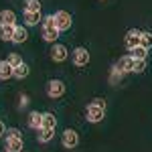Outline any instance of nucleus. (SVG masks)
<instances>
[{
  "mask_svg": "<svg viewBox=\"0 0 152 152\" xmlns=\"http://www.w3.org/2000/svg\"><path fill=\"white\" fill-rule=\"evenodd\" d=\"M14 26L16 24H0V39L12 43V39H14Z\"/></svg>",
  "mask_w": 152,
  "mask_h": 152,
  "instance_id": "ddd939ff",
  "label": "nucleus"
},
{
  "mask_svg": "<svg viewBox=\"0 0 152 152\" xmlns=\"http://www.w3.org/2000/svg\"><path fill=\"white\" fill-rule=\"evenodd\" d=\"M140 47H144V49H150L152 47V33H142V37H140Z\"/></svg>",
  "mask_w": 152,
  "mask_h": 152,
  "instance_id": "5701e85b",
  "label": "nucleus"
},
{
  "mask_svg": "<svg viewBox=\"0 0 152 152\" xmlns=\"http://www.w3.org/2000/svg\"><path fill=\"white\" fill-rule=\"evenodd\" d=\"M144 69H146V61L134 59V67H132V73H142Z\"/></svg>",
  "mask_w": 152,
  "mask_h": 152,
  "instance_id": "393cba45",
  "label": "nucleus"
},
{
  "mask_svg": "<svg viewBox=\"0 0 152 152\" xmlns=\"http://www.w3.org/2000/svg\"><path fill=\"white\" fill-rule=\"evenodd\" d=\"M43 39L47 41V43H57L59 39V28L57 26H43Z\"/></svg>",
  "mask_w": 152,
  "mask_h": 152,
  "instance_id": "9d476101",
  "label": "nucleus"
},
{
  "mask_svg": "<svg viewBox=\"0 0 152 152\" xmlns=\"http://www.w3.org/2000/svg\"><path fill=\"white\" fill-rule=\"evenodd\" d=\"M43 128H51V130L57 128V118H55V114H51V112H45L43 114Z\"/></svg>",
  "mask_w": 152,
  "mask_h": 152,
  "instance_id": "a211bd4d",
  "label": "nucleus"
},
{
  "mask_svg": "<svg viewBox=\"0 0 152 152\" xmlns=\"http://www.w3.org/2000/svg\"><path fill=\"white\" fill-rule=\"evenodd\" d=\"M4 152H23V140H16V138H6Z\"/></svg>",
  "mask_w": 152,
  "mask_h": 152,
  "instance_id": "4468645a",
  "label": "nucleus"
},
{
  "mask_svg": "<svg viewBox=\"0 0 152 152\" xmlns=\"http://www.w3.org/2000/svg\"><path fill=\"white\" fill-rule=\"evenodd\" d=\"M132 57L134 59H140V61H146V57H148V49H144V47H138L136 49H132Z\"/></svg>",
  "mask_w": 152,
  "mask_h": 152,
  "instance_id": "412c9836",
  "label": "nucleus"
},
{
  "mask_svg": "<svg viewBox=\"0 0 152 152\" xmlns=\"http://www.w3.org/2000/svg\"><path fill=\"white\" fill-rule=\"evenodd\" d=\"M6 61L10 63L12 67H18V65H23L24 61H23V57L18 55V53H8V57H6Z\"/></svg>",
  "mask_w": 152,
  "mask_h": 152,
  "instance_id": "4be33fe9",
  "label": "nucleus"
},
{
  "mask_svg": "<svg viewBox=\"0 0 152 152\" xmlns=\"http://www.w3.org/2000/svg\"><path fill=\"white\" fill-rule=\"evenodd\" d=\"M10 77H14V67L8 61H0V81H6Z\"/></svg>",
  "mask_w": 152,
  "mask_h": 152,
  "instance_id": "1a4fd4ad",
  "label": "nucleus"
},
{
  "mask_svg": "<svg viewBox=\"0 0 152 152\" xmlns=\"http://www.w3.org/2000/svg\"><path fill=\"white\" fill-rule=\"evenodd\" d=\"M6 138H16V140H23V132L18 128H8L6 130Z\"/></svg>",
  "mask_w": 152,
  "mask_h": 152,
  "instance_id": "b1692460",
  "label": "nucleus"
},
{
  "mask_svg": "<svg viewBox=\"0 0 152 152\" xmlns=\"http://www.w3.org/2000/svg\"><path fill=\"white\" fill-rule=\"evenodd\" d=\"M53 136H55V130L51 128H41L37 130V140L41 142V144H47V142L53 140Z\"/></svg>",
  "mask_w": 152,
  "mask_h": 152,
  "instance_id": "f8f14e48",
  "label": "nucleus"
},
{
  "mask_svg": "<svg viewBox=\"0 0 152 152\" xmlns=\"http://www.w3.org/2000/svg\"><path fill=\"white\" fill-rule=\"evenodd\" d=\"M94 105H97V107H102V110H105V99H102V97H95L94 102H91Z\"/></svg>",
  "mask_w": 152,
  "mask_h": 152,
  "instance_id": "a878e982",
  "label": "nucleus"
},
{
  "mask_svg": "<svg viewBox=\"0 0 152 152\" xmlns=\"http://www.w3.org/2000/svg\"><path fill=\"white\" fill-rule=\"evenodd\" d=\"M61 142H63L65 148H75V146L79 144V134H77L75 130L67 128L65 132H63V136H61Z\"/></svg>",
  "mask_w": 152,
  "mask_h": 152,
  "instance_id": "423d86ee",
  "label": "nucleus"
},
{
  "mask_svg": "<svg viewBox=\"0 0 152 152\" xmlns=\"http://www.w3.org/2000/svg\"><path fill=\"white\" fill-rule=\"evenodd\" d=\"M28 73H31V69H28L26 63L18 65V67H14V77H16V79H24V77H28Z\"/></svg>",
  "mask_w": 152,
  "mask_h": 152,
  "instance_id": "aec40b11",
  "label": "nucleus"
},
{
  "mask_svg": "<svg viewBox=\"0 0 152 152\" xmlns=\"http://www.w3.org/2000/svg\"><path fill=\"white\" fill-rule=\"evenodd\" d=\"M65 83L61 79H49L47 81V95L51 99H59L61 95H65Z\"/></svg>",
  "mask_w": 152,
  "mask_h": 152,
  "instance_id": "f257e3e1",
  "label": "nucleus"
},
{
  "mask_svg": "<svg viewBox=\"0 0 152 152\" xmlns=\"http://www.w3.org/2000/svg\"><path fill=\"white\" fill-rule=\"evenodd\" d=\"M23 14H24V23L28 24V26H35V24L43 23L41 12H23Z\"/></svg>",
  "mask_w": 152,
  "mask_h": 152,
  "instance_id": "dca6fc26",
  "label": "nucleus"
},
{
  "mask_svg": "<svg viewBox=\"0 0 152 152\" xmlns=\"http://www.w3.org/2000/svg\"><path fill=\"white\" fill-rule=\"evenodd\" d=\"M104 116H105V110H102V107H97V105H94V104H89L87 110H85V118H87V122H91V124L102 122Z\"/></svg>",
  "mask_w": 152,
  "mask_h": 152,
  "instance_id": "20e7f679",
  "label": "nucleus"
},
{
  "mask_svg": "<svg viewBox=\"0 0 152 152\" xmlns=\"http://www.w3.org/2000/svg\"><path fill=\"white\" fill-rule=\"evenodd\" d=\"M140 37H142V31H138V28H130L128 33H126V37H124V45H126V49H136L138 45H140Z\"/></svg>",
  "mask_w": 152,
  "mask_h": 152,
  "instance_id": "39448f33",
  "label": "nucleus"
},
{
  "mask_svg": "<svg viewBox=\"0 0 152 152\" xmlns=\"http://www.w3.org/2000/svg\"><path fill=\"white\" fill-rule=\"evenodd\" d=\"M67 55H69V51H67V47H65V45L55 43V45L51 47V59H53L55 63H63V61L67 59Z\"/></svg>",
  "mask_w": 152,
  "mask_h": 152,
  "instance_id": "0eeeda50",
  "label": "nucleus"
},
{
  "mask_svg": "<svg viewBox=\"0 0 152 152\" xmlns=\"http://www.w3.org/2000/svg\"><path fill=\"white\" fill-rule=\"evenodd\" d=\"M24 12H41V0H24Z\"/></svg>",
  "mask_w": 152,
  "mask_h": 152,
  "instance_id": "6ab92c4d",
  "label": "nucleus"
},
{
  "mask_svg": "<svg viewBox=\"0 0 152 152\" xmlns=\"http://www.w3.org/2000/svg\"><path fill=\"white\" fill-rule=\"evenodd\" d=\"M0 24H16V14L12 10H0Z\"/></svg>",
  "mask_w": 152,
  "mask_h": 152,
  "instance_id": "f3484780",
  "label": "nucleus"
},
{
  "mask_svg": "<svg viewBox=\"0 0 152 152\" xmlns=\"http://www.w3.org/2000/svg\"><path fill=\"white\" fill-rule=\"evenodd\" d=\"M28 39V31L24 28V26H14V39H12V43H16V45H20V43H24Z\"/></svg>",
  "mask_w": 152,
  "mask_h": 152,
  "instance_id": "2eb2a0df",
  "label": "nucleus"
},
{
  "mask_svg": "<svg viewBox=\"0 0 152 152\" xmlns=\"http://www.w3.org/2000/svg\"><path fill=\"white\" fill-rule=\"evenodd\" d=\"M89 59H91V55H89V51L85 47H75L73 53H71V61H73L77 67H85V65L89 63Z\"/></svg>",
  "mask_w": 152,
  "mask_h": 152,
  "instance_id": "f03ea898",
  "label": "nucleus"
},
{
  "mask_svg": "<svg viewBox=\"0 0 152 152\" xmlns=\"http://www.w3.org/2000/svg\"><path fill=\"white\" fill-rule=\"evenodd\" d=\"M55 23H57L59 33H63V31H69L71 24H73V16H71L67 10H59V12H55Z\"/></svg>",
  "mask_w": 152,
  "mask_h": 152,
  "instance_id": "7ed1b4c3",
  "label": "nucleus"
},
{
  "mask_svg": "<svg viewBox=\"0 0 152 152\" xmlns=\"http://www.w3.org/2000/svg\"><path fill=\"white\" fill-rule=\"evenodd\" d=\"M26 104H28V97H26V95H20V105L24 107Z\"/></svg>",
  "mask_w": 152,
  "mask_h": 152,
  "instance_id": "bb28decb",
  "label": "nucleus"
},
{
  "mask_svg": "<svg viewBox=\"0 0 152 152\" xmlns=\"http://www.w3.org/2000/svg\"><path fill=\"white\" fill-rule=\"evenodd\" d=\"M132 67H134V57H122L120 61H118L116 65H114V69L120 71L122 75H126V73H132Z\"/></svg>",
  "mask_w": 152,
  "mask_h": 152,
  "instance_id": "6e6552de",
  "label": "nucleus"
},
{
  "mask_svg": "<svg viewBox=\"0 0 152 152\" xmlns=\"http://www.w3.org/2000/svg\"><path fill=\"white\" fill-rule=\"evenodd\" d=\"M4 132H6V126H4V124H2V122H0V136H2V134H4Z\"/></svg>",
  "mask_w": 152,
  "mask_h": 152,
  "instance_id": "cd10ccee",
  "label": "nucleus"
},
{
  "mask_svg": "<svg viewBox=\"0 0 152 152\" xmlns=\"http://www.w3.org/2000/svg\"><path fill=\"white\" fill-rule=\"evenodd\" d=\"M28 126H31V128L33 130H41L43 128V114H41V112H31V114H28Z\"/></svg>",
  "mask_w": 152,
  "mask_h": 152,
  "instance_id": "9b49d317",
  "label": "nucleus"
}]
</instances>
